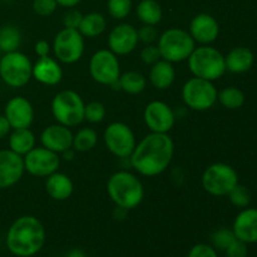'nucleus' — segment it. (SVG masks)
I'll list each match as a JSON object with an SVG mask.
<instances>
[{
  "label": "nucleus",
  "mask_w": 257,
  "mask_h": 257,
  "mask_svg": "<svg viewBox=\"0 0 257 257\" xmlns=\"http://www.w3.org/2000/svg\"><path fill=\"white\" fill-rule=\"evenodd\" d=\"M175 153V143L168 133L151 132L136 145L131 155V166L146 177H155L165 172Z\"/></svg>",
  "instance_id": "1"
},
{
  "label": "nucleus",
  "mask_w": 257,
  "mask_h": 257,
  "mask_svg": "<svg viewBox=\"0 0 257 257\" xmlns=\"http://www.w3.org/2000/svg\"><path fill=\"white\" fill-rule=\"evenodd\" d=\"M45 243V228L34 216L17 218L7 233L8 250L18 257L37 255Z\"/></svg>",
  "instance_id": "2"
},
{
  "label": "nucleus",
  "mask_w": 257,
  "mask_h": 257,
  "mask_svg": "<svg viewBox=\"0 0 257 257\" xmlns=\"http://www.w3.org/2000/svg\"><path fill=\"white\" fill-rule=\"evenodd\" d=\"M107 192L117 207L127 211L135 210L145 198L143 183L128 171H118L108 178Z\"/></svg>",
  "instance_id": "3"
},
{
  "label": "nucleus",
  "mask_w": 257,
  "mask_h": 257,
  "mask_svg": "<svg viewBox=\"0 0 257 257\" xmlns=\"http://www.w3.org/2000/svg\"><path fill=\"white\" fill-rule=\"evenodd\" d=\"M188 68L193 77L215 82L226 72L225 55L211 45L195 48L188 58Z\"/></svg>",
  "instance_id": "4"
},
{
  "label": "nucleus",
  "mask_w": 257,
  "mask_h": 257,
  "mask_svg": "<svg viewBox=\"0 0 257 257\" xmlns=\"http://www.w3.org/2000/svg\"><path fill=\"white\" fill-rule=\"evenodd\" d=\"M161 58L171 63L187 60L196 48V42L190 33L181 28H170L157 39Z\"/></svg>",
  "instance_id": "5"
},
{
  "label": "nucleus",
  "mask_w": 257,
  "mask_h": 257,
  "mask_svg": "<svg viewBox=\"0 0 257 257\" xmlns=\"http://www.w3.org/2000/svg\"><path fill=\"white\" fill-rule=\"evenodd\" d=\"M85 103L77 92L60 90L52 100V113L57 123L65 127H77L84 120Z\"/></svg>",
  "instance_id": "6"
},
{
  "label": "nucleus",
  "mask_w": 257,
  "mask_h": 257,
  "mask_svg": "<svg viewBox=\"0 0 257 257\" xmlns=\"http://www.w3.org/2000/svg\"><path fill=\"white\" fill-rule=\"evenodd\" d=\"M0 78L12 88H22L33 78V64L24 53H4L0 58Z\"/></svg>",
  "instance_id": "7"
},
{
  "label": "nucleus",
  "mask_w": 257,
  "mask_h": 257,
  "mask_svg": "<svg viewBox=\"0 0 257 257\" xmlns=\"http://www.w3.org/2000/svg\"><path fill=\"white\" fill-rule=\"evenodd\" d=\"M218 90L213 82L202 79V78H190L182 87L183 103L190 109L203 112L217 102Z\"/></svg>",
  "instance_id": "8"
},
{
  "label": "nucleus",
  "mask_w": 257,
  "mask_h": 257,
  "mask_svg": "<svg viewBox=\"0 0 257 257\" xmlns=\"http://www.w3.org/2000/svg\"><path fill=\"white\" fill-rule=\"evenodd\" d=\"M237 183V172L227 163H212L206 168L202 175L203 190L216 197L227 196Z\"/></svg>",
  "instance_id": "9"
},
{
  "label": "nucleus",
  "mask_w": 257,
  "mask_h": 257,
  "mask_svg": "<svg viewBox=\"0 0 257 257\" xmlns=\"http://www.w3.org/2000/svg\"><path fill=\"white\" fill-rule=\"evenodd\" d=\"M52 48L58 62L74 64L84 53V37L78 29L63 28L54 37Z\"/></svg>",
  "instance_id": "10"
},
{
  "label": "nucleus",
  "mask_w": 257,
  "mask_h": 257,
  "mask_svg": "<svg viewBox=\"0 0 257 257\" xmlns=\"http://www.w3.org/2000/svg\"><path fill=\"white\" fill-rule=\"evenodd\" d=\"M103 140L108 151L118 158H130L137 145L132 128L123 122H113L108 124Z\"/></svg>",
  "instance_id": "11"
},
{
  "label": "nucleus",
  "mask_w": 257,
  "mask_h": 257,
  "mask_svg": "<svg viewBox=\"0 0 257 257\" xmlns=\"http://www.w3.org/2000/svg\"><path fill=\"white\" fill-rule=\"evenodd\" d=\"M89 73L94 82L110 87L120 77V64L118 57L109 49L97 50L90 57Z\"/></svg>",
  "instance_id": "12"
},
{
  "label": "nucleus",
  "mask_w": 257,
  "mask_h": 257,
  "mask_svg": "<svg viewBox=\"0 0 257 257\" xmlns=\"http://www.w3.org/2000/svg\"><path fill=\"white\" fill-rule=\"evenodd\" d=\"M23 160L25 171L35 177H48L57 172L60 166L59 155L43 146L33 148L30 152L23 156Z\"/></svg>",
  "instance_id": "13"
},
{
  "label": "nucleus",
  "mask_w": 257,
  "mask_h": 257,
  "mask_svg": "<svg viewBox=\"0 0 257 257\" xmlns=\"http://www.w3.org/2000/svg\"><path fill=\"white\" fill-rule=\"evenodd\" d=\"M143 119L151 132L168 133L175 125L176 115L167 103L161 102V100H152L146 105Z\"/></svg>",
  "instance_id": "14"
},
{
  "label": "nucleus",
  "mask_w": 257,
  "mask_h": 257,
  "mask_svg": "<svg viewBox=\"0 0 257 257\" xmlns=\"http://www.w3.org/2000/svg\"><path fill=\"white\" fill-rule=\"evenodd\" d=\"M108 48L115 55L131 54L137 48L140 39H138V29H136L132 24L120 23L112 28L108 34Z\"/></svg>",
  "instance_id": "15"
},
{
  "label": "nucleus",
  "mask_w": 257,
  "mask_h": 257,
  "mask_svg": "<svg viewBox=\"0 0 257 257\" xmlns=\"http://www.w3.org/2000/svg\"><path fill=\"white\" fill-rule=\"evenodd\" d=\"M23 156L12 150L0 151V190L17 185L24 175Z\"/></svg>",
  "instance_id": "16"
},
{
  "label": "nucleus",
  "mask_w": 257,
  "mask_h": 257,
  "mask_svg": "<svg viewBox=\"0 0 257 257\" xmlns=\"http://www.w3.org/2000/svg\"><path fill=\"white\" fill-rule=\"evenodd\" d=\"M4 115L12 125V130L30 128L33 120H34V108L27 98L17 95L8 100L4 109Z\"/></svg>",
  "instance_id": "17"
},
{
  "label": "nucleus",
  "mask_w": 257,
  "mask_h": 257,
  "mask_svg": "<svg viewBox=\"0 0 257 257\" xmlns=\"http://www.w3.org/2000/svg\"><path fill=\"white\" fill-rule=\"evenodd\" d=\"M188 33L196 43H200L201 45H210L220 35V25L212 15L200 13L191 20Z\"/></svg>",
  "instance_id": "18"
},
{
  "label": "nucleus",
  "mask_w": 257,
  "mask_h": 257,
  "mask_svg": "<svg viewBox=\"0 0 257 257\" xmlns=\"http://www.w3.org/2000/svg\"><path fill=\"white\" fill-rule=\"evenodd\" d=\"M73 136L74 135L69 127L57 123L43 130L40 133V142L43 147L60 155L73 147Z\"/></svg>",
  "instance_id": "19"
},
{
  "label": "nucleus",
  "mask_w": 257,
  "mask_h": 257,
  "mask_svg": "<svg viewBox=\"0 0 257 257\" xmlns=\"http://www.w3.org/2000/svg\"><path fill=\"white\" fill-rule=\"evenodd\" d=\"M236 238L245 243L257 242V208H243L233 221Z\"/></svg>",
  "instance_id": "20"
},
{
  "label": "nucleus",
  "mask_w": 257,
  "mask_h": 257,
  "mask_svg": "<svg viewBox=\"0 0 257 257\" xmlns=\"http://www.w3.org/2000/svg\"><path fill=\"white\" fill-rule=\"evenodd\" d=\"M33 78L44 85H57L62 82L63 69L54 58L42 57L33 65Z\"/></svg>",
  "instance_id": "21"
},
{
  "label": "nucleus",
  "mask_w": 257,
  "mask_h": 257,
  "mask_svg": "<svg viewBox=\"0 0 257 257\" xmlns=\"http://www.w3.org/2000/svg\"><path fill=\"white\" fill-rule=\"evenodd\" d=\"M47 193L55 201H65L73 195L74 185L69 176L62 172H54L48 176L45 181Z\"/></svg>",
  "instance_id": "22"
},
{
  "label": "nucleus",
  "mask_w": 257,
  "mask_h": 257,
  "mask_svg": "<svg viewBox=\"0 0 257 257\" xmlns=\"http://www.w3.org/2000/svg\"><path fill=\"white\" fill-rule=\"evenodd\" d=\"M148 79L156 89H168L176 79V70L173 67V63L167 62L165 59H160L157 63L151 65Z\"/></svg>",
  "instance_id": "23"
},
{
  "label": "nucleus",
  "mask_w": 257,
  "mask_h": 257,
  "mask_svg": "<svg viewBox=\"0 0 257 257\" xmlns=\"http://www.w3.org/2000/svg\"><path fill=\"white\" fill-rule=\"evenodd\" d=\"M253 60L255 57L252 50L246 47H236L231 49L225 57L226 70L235 74L246 73L253 65Z\"/></svg>",
  "instance_id": "24"
},
{
  "label": "nucleus",
  "mask_w": 257,
  "mask_h": 257,
  "mask_svg": "<svg viewBox=\"0 0 257 257\" xmlns=\"http://www.w3.org/2000/svg\"><path fill=\"white\" fill-rule=\"evenodd\" d=\"M35 147V136L29 128L12 130L9 135V150L20 156H25Z\"/></svg>",
  "instance_id": "25"
},
{
  "label": "nucleus",
  "mask_w": 257,
  "mask_h": 257,
  "mask_svg": "<svg viewBox=\"0 0 257 257\" xmlns=\"http://www.w3.org/2000/svg\"><path fill=\"white\" fill-rule=\"evenodd\" d=\"M105 28H107V20L104 15L100 13H89L83 15L78 30L84 38H95L103 34Z\"/></svg>",
  "instance_id": "26"
},
{
  "label": "nucleus",
  "mask_w": 257,
  "mask_h": 257,
  "mask_svg": "<svg viewBox=\"0 0 257 257\" xmlns=\"http://www.w3.org/2000/svg\"><path fill=\"white\" fill-rule=\"evenodd\" d=\"M162 8L157 0H141L137 5V17L143 25H156L162 20Z\"/></svg>",
  "instance_id": "27"
},
{
  "label": "nucleus",
  "mask_w": 257,
  "mask_h": 257,
  "mask_svg": "<svg viewBox=\"0 0 257 257\" xmlns=\"http://www.w3.org/2000/svg\"><path fill=\"white\" fill-rule=\"evenodd\" d=\"M118 83H119L120 90L128 94H140L147 87L146 77L137 70H130L120 74Z\"/></svg>",
  "instance_id": "28"
},
{
  "label": "nucleus",
  "mask_w": 257,
  "mask_h": 257,
  "mask_svg": "<svg viewBox=\"0 0 257 257\" xmlns=\"http://www.w3.org/2000/svg\"><path fill=\"white\" fill-rule=\"evenodd\" d=\"M22 44V34L19 29L13 25L0 28V49L3 53L15 52Z\"/></svg>",
  "instance_id": "29"
},
{
  "label": "nucleus",
  "mask_w": 257,
  "mask_h": 257,
  "mask_svg": "<svg viewBox=\"0 0 257 257\" xmlns=\"http://www.w3.org/2000/svg\"><path fill=\"white\" fill-rule=\"evenodd\" d=\"M217 102L226 109H238L245 103V94L237 87H226L218 92Z\"/></svg>",
  "instance_id": "30"
},
{
  "label": "nucleus",
  "mask_w": 257,
  "mask_h": 257,
  "mask_svg": "<svg viewBox=\"0 0 257 257\" xmlns=\"http://www.w3.org/2000/svg\"><path fill=\"white\" fill-rule=\"evenodd\" d=\"M98 135L92 128H82L73 136V150L75 152H89L97 146Z\"/></svg>",
  "instance_id": "31"
},
{
  "label": "nucleus",
  "mask_w": 257,
  "mask_h": 257,
  "mask_svg": "<svg viewBox=\"0 0 257 257\" xmlns=\"http://www.w3.org/2000/svg\"><path fill=\"white\" fill-rule=\"evenodd\" d=\"M227 196L230 202L238 208L248 207V205H250L251 202L250 190H248L246 186L240 185V183H237V185L230 191V193H228Z\"/></svg>",
  "instance_id": "32"
},
{
  "label": "nucleus",
  "mask_w": 257,
  "mask_h": 257,
  "mask_svg": "<svg viewBox=\"0 0 257 257\" xmlns=\"http://www.w3.org/2000/svg\"><path fill=\"white\" fill-rule=\"evenodd\" d=\"M107 8L113 19L123 20L132 10V0H108Z\"/></svg>",
  "instance_id": "33"
},
{
  "label": "nucleus",
  "mask_w": 257,
  "mask_h": 257,
  "mask_svg": "<svg viewBox=\"0 0 257 257\" xmlns=\"http://www.w3.org/2000/svg\"><path fill=\"white\" fill-rule=\"evenodd\" d=\"M105 115H107V109L103 103L93 100V102L85 104L84 119L89 123H100L102 120H104Z\"/></svg>",
  "instance_id": "34"
},
{
  "label": "nucleus",
  "mask_w": 257,
  "mask_h": 257,
  "mask_svg": "<svg viewBox=\"0 0 257 257\" xmlns=\"http://www.w3.org/2000/svg\"><path fill=\"white\" fill-rule=\"evenodd\" d=\"M235 240L236 236L232 228H220L212 235V245L216 250L225 251Z\"/></svg>",
  "instance_id": "35"
},
{
  "label": "nucleus",
  "mask_w": 257,
  "mask_h": 257,
  "mask_svg": "<svg viewBox=\"0 0 257 257\" xmlns=\"http://www.w3.org/2000/svg\"><path fill=\"white\" fill-rule=\"evenodd\" d=\"M57 8V0H33V10L39 17H49Z\"/></svg>",
  "instance_id": "36"
},
{
  "label": "nucleus",
  "mask_w": 257,
  "mask_h": 257,
  "mask_svg": "<svg viewBox=\"0 0 257 257\" xmlns=\"http://www.w3.org/2000/svg\"><path fill=\"white\" fill-rule=\"evenodd\" d=\"M141 59L145 64L153 65L157 63L158 60L162 59L161 58L160 49L156 44H146V47L141 50Z\"/></svg>",
  "instance_id": "37"
},
{
  "label": "nucleus",
  "mask_w": 257,
  "mask_h": 257,
  "mask_svg": "<svg viewBox=\"0 0 257 257\" xmlns=\"http://www.w3.org/2000/svg\"><path fill=\"white\" fill-rule=\"evenodd\" d=\"M158 37L160 34L153 25H143L142 28L138 29V39L145 44H153L155 42H157Z\"/></svg>",
  "instance_id": "38"
},
{
  "label": "nucleus",
  "mask_w": 257,
  "mask_h": 257,
  "mask_svg": "<svg viewBox=\"0 0 257 257\" xmlns=\"http://www.w3.org/2000/svg\"><path fill=\"white\" fill-rule=\"evenodd\" d=\"M83 14L79 10L70 8L63 17V25L64 28H69V29H78L82 22Z\"/></svg>",
  "instance_id": "39"
},
{
  "label": "nucleus",
  "mask_w": 257,
  "mask_h": 257,
  "mask_svg": "<svg viewBox=\"0 0 257 257\" xmlns=\"http://www.w3.org/2000/svg\"><path fill=\"white\" fill-rule=\"evenodd\" d=\"M187 257H218V255L213 246L207 243H197L191 248Z\"/></svg>",
  "instance_id": "40"
},
{
  "label": "nucleus",
  "mask_w": 257,
  "mask_h": 257,
  "mask_svg": "<svg viewBox=\"0 0 257 257\" xmlns=\"http://www.w3.org/2000/svg\"><path fill=\"white\" fill-rule=\"evenodd\" d=\"M226 257H247L248 248L247 243L236 238L230 246L225 250Z\"/></svg>",
  "instance_id": "41"
},
{
  "label": "nucleus",
  "mask_w": 257,
  "mask_h": 257,
  "mask_svg": "<svg viewBox=\"0 0 257 257\" xmlns=\"http://www.w3.org/2000/svg\"><path fill=\"white\" fill-rule=\"evenodd\" d=\"M50 52V44L47 42V40L42 39L38 40L37 44H35V53L39 58L42 57H48Z\"/></svg>",
  "instance_id": "42"
},
{
  "label": "nucleus",
  "mask_w": 257,
  "mask_h": 257,
  "mask_svg": "<svg viewBox=\"0 0 257 257\" xmlns=\"http://www.w3.org/2000/svg\"><path fill=\"white\" fill-rule=\"evenodd\" d=\"M10 132H12V125L4 114H0V140L10 135Z\"/></svg>",
  "instance_id": "43"
},
{
  "label": "nucleus",
  "mask_w": 257,
  "mask_h": 257,
  "mask_svg": "<svg viewBox=\"0 0 257 257\" xmlns=\"http://www.w3.org/2000/svg\"><path fill=\"white\" fill-rule=\"evenodd\" d=\"M80 2H82V0H57L58 5L64 8H74L77 7Z\"/></svg>",
  "instance_id": "44"
},
{
  "label": "nucleus",
  "mask_w": 257,
  "mask_h": 257,
  "mask_svg": "<svg viewBox=\"0 0 257 257\" xmlns=\"http://www.w3.org/2000/svg\"><path fill=\"white\" fill-rule=\"evenodd\" d=\"M65 257H87V255H85L84 251L80 250V248H73V250H70L69 252H68V255Z\"/></svg>",
  "instance_id": "45"
},
{
  "label": "nucleus",
  "mask_w": 257,
  "mask_h": 257,
  "mask_svg": "<svg viewBox=\"0 0 257 257\" xmlns=\"http://www.w3.org/2000/svg\"><path fill=\"white\" fill-rule=\"evenodd\" d=\"M2 53H3V52H2V49H0V58H2Z\"/></svg>",
  "instance_id": "46"
}]
</instances>
